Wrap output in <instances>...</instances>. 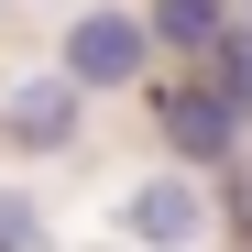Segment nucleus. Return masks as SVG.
I'll list each match as a JSON object with an SVG mask.
<instances>
[{
  "label": "nucleus",
  "mask_w": 252,
  "mask_h": 252,
  "mask_svg": "<svg viewBox=\"0 0 252 252\" xmlns=\"http://www.w3.org/2000/svg\"><path fill=\"white\" fill-rule=\"evenodd\" d=\"M208 99H220L230 121H252V44H241V33L208 44Z\"/></svg>",
  "instance_id": "obj_6"
},
{
  "label": "nucleus",
  "mask_w": 252,
  "mask_h": 252,
  "mask_svg": "<svg viewBox=\"0 0 252 252\" xmlns=\"http://www.w3.org/2000/svg\"><path fill=\"white\" fill-rule=\"evenodd\" d=\"M44 241V220H33V197L22 187H0V252H33Z\"/></svg>",
  "instance_id": "obj_7"
},
{
  "label": "nucleus",
  "mask_w": 252,
  "mask_h": 252,
  "mask_svg": "<svg viewBox=\"0 0 252 252\" xmlns=\"http://www.w3.org/2000/svg\"><path fill=\"white\" fill-rule=\"evenodd\" d=\"M220 33H230V11H220V0H154L143 44H176V55H208Z\"/></svg>",
  "instance_id": "obj_5"
},
{
  "label": "nucleus",
  "mask_w": 252,
  "mask_h": 252,
  "mask_svg": "<svg viewBox=\"0 0 252 252\" xmlns=\"http://www.w3.org/2000/svg\"><path fill=\"white\" fill-rule=\"evenodd\" d=\"M77 110H88V99H77L66 77L44 66V77H22V88L0 99V132H11L22 154H55V143H77Z\"/></svg>",
  "instance_id": "obj_3"
},
{
  "label": "nucleus",
  "mask_w": 252,
  "mask_h": 252,
  "mask_svg": "<svg viewBox=\"0 0 252 252\" xmlns=\"http://www.w3.org/2000/svg\"><path fill=\"white\" fill-rule=\"evenodd\" d=\"M154 121H164V143H176V164H230L241 154V121L208 88H154Z\"/></svg>",
  "instance_id": "obj_2"
},
{
  "label": "nucleus",
  "mask_w": 252,
  "mask_h": 252,
  "mask_svg": "<svg viewBox=\"0 0 252 252\" xmlns=\"http://www.w3.org/2000/svg\"><path fill=\"white\" fill-rule=\"evenodd\" d=\"M143 66H154V44H143L132 11H77L66 55H55V77H66L77 99H99V88H143Z\"/></svg>",
  "instance_id": "obj_1"
},
{
  "label": "nucleus",
  "mask_w": 252,
  "mask_h": 252,
  "mask_svg": "<svg viewBox=\"0 0 252 252\" xmlns=\"http://www.w3.org/2000/svg\"><path fill=\"white\" fill-rule=\"evenodd\" d=\"M121 220H132V241H154V252H197L208 208H197V187H187V176H143Z\"/></svg>",
  "instance_id": "obj_4"
}]
</instances>
